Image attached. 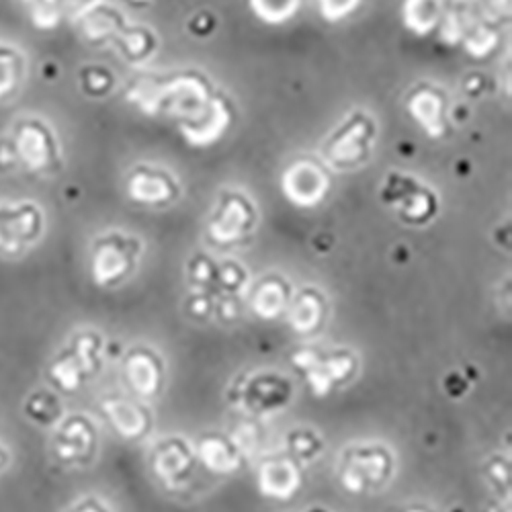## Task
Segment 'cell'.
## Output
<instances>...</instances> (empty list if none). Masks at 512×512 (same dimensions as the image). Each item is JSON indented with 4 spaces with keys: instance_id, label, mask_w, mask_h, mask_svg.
<instances>
[{
    "instance_id": "20",
    "label": "cell",
    "mask_w": 512,
    "mask_h": 512,
    "mask_svg": "<svg viewBox=\"0 0 512 512\" xmlns=\"http://www.w3.org/2000/svg\"><path fill=\"white\" fill-rule=\"evenodd\" d=\"M326 314V297L314 289H302L297 295H291V302L287 306L289 326L297 334H310L318 330L324 322Z\"/></svg>"
},
{
    "instance_id": "7",
    "label": "cell",
    "mask_w": 512,
    "mask_h": 512,
    "mask_svg": "<svg viewBox=\"0 0 512 512\" xmlns=\"http://www.w3.org/2000/svg\"><path fill=\"white\" fill-rule=\"evenodd\" d=\"M381 197L398 211V216L404 222L414 226L431 222L439 211V199L433 189L412 177H404L398 173L386 179Z\"/></svg>"
},
{
    "instance_id": "37",
    "label": "cell",
    "mask_w": 512,
    "mask_h": 512,
    "mask_svg": "<svg viewBox=\"0 0 512 512\" xmlns=\"http://www.w3.org/2000/svg\"><path fill=\"white\" fill-rule=\"evenodd\" d=\"M97 3L99 0H58V9L62 17H72L76 21L82 13H87Z\"/></svg>"
},
{
    "instance_id": "28",
    "label": "cell",
    "mask_w": 512,
    "mask_h": 512,
    "mask_svg": "<svg viewBox=\"0 0 512 512\" xmlns=\"http://www.w3.org/2000/svg\"><path fill=\"white\" fill-rule=\"evenodd\" d=\"M304 0H250L254 15L265 23L279 25L289 21L297 11H300Z\"/></svg>"
},
{
    "instance_id": "19",
    "label": "cell",
    "mask_w": 512,
    "mask_h": 512,
    "mask_svg": "<svg viewBox=\"0 0 512 512\" xmlns=\"http://www.w3.org/2000/svg\"><path fill=\"white\" fill-rule=\"evenodd\" d=\"M103 412L115 433L121 435L123 439H138L148 433V410L130 398H107L103 402Z\"/></svg>"
},
{
    "instance_id": "40",
    "label": "cell",
    "mask_w": 512,
    "mask_h": 512,
    "mask_svg": "<svg viewBox=\"0 0 512 512\" xmlns=\"http://www.w3.org/2000/svg\"><path fill=\"white\" fill-rule=\"evenodd\" d=\"M70 512H109V508L97 498H84Z\"/></svg>"
},
{
    "instance_id": "30",
    "label": "cell",
    "mask_w": 512,
    "mask_h": 512,
    "mask_svg": "<svg viewBox=\"0 0 512 512\" xmlns=\"http://www.w3.org/2000/svg\"><path fill=\"white\" fill-rule=\"evenodd\" d=\"M496 31L490 25H474V27H467L465 35H463V44L469 52V56L474 58H484L488 56L494 46H496Z\"/></svg>"
},
{
    "instance_id": "15",
    "label": "cell",
    "mask_w": 512,
    "mask_h": 512,
    "mask_svg": "<svg viewBox=\"0 0 512 512\" xmlns=\"http://www.w3.org/2000/svg\"><path fill=\"white\" fill-rule=\"evenodd\" d=\"M259 492L267 498L289 500L302 486L300 463L291 457L267 459L259 467Z\"/></svg>"
},
{
    "instance_id": "17",
    "label": "cell",
    "mask_w": 512,
    "mask_h": 512,
    "mask_svg": "<svg viewBox=\"0 0 512 512\" xmlns=\"http://www.w3.org/2000/svg\"><path fill=\"white\" fill-rule=\"evenodd\" d=\"M123 377L138 398H152L160 390L162 365L150 349H132L123 361Z\"/></svg>"
},
{
    "instance_id": "13",
    "label": "cell",
    "mask_w": 512,
    "mask_h": 512,
    "mask_svg": "<svg viewBox=\"0 0 512 512\" xmlns=\"http://www.w3.org/2000/svg\"><path fill=\"white\" fill-rule=\"evenodd\" d=\"M127 197L142 205H168L179 197V183L164 168L136 166L127 175Z\"/></svg>"
},
{
    "instance_id": "35",
    "label": "cell",
    "mask_w": 512,
    "mask_h": 512,
    "mask_svg": "<svg viewBox=\"0 0 512 512\" xmlns=\"http://www.w3.org/2000/svg\"><path fill=\"white\" fill-rule=\"evenodd\" d=\"M361 0H320V11L322 17L328 21H340L349 17L353 11H357Z\"/></svg>"
},
{
    "instance_id": "12",
    "label": "cell",
    "mask_w": 512,
    "mask_h": 512,
    "mask_svg": "<svg viewBox=\"0 0 512 512\" xmlns=\"http://www.w3.org/2000/svg\"><path fill=\"white\" fill-rule=\"evenodd\" d=\"M406 111L431 138H443L449 132L447 95L435 84H418L406 97Z\"/></svg>"
},
{
    "instance_id": "44",
    "label": "cell",
    "mask_w": 512,
    "mask_h": 512,
    "mask_svg": "<svg viewBox=\"0 0 512 512\" xmlns=\"http://www.w3.org/2000/svg\"><path fill=\"white\" fill-rule=\"evenodd\" d=\"M130 3H134V5H146V3H150V0H130Z\"/></svg>"
},
{
    "instance_id": "46",
    "label": "cell",
    "mask_w": 512,
    "mask_h": 512,
    "mask_svg": "<svg viewBox=\"0 0 512 512\" xmlns=\"http://www.w3.org/2000/svg\"><path fill=\"white\" fill-rule=\"evenodd\" d=\"M404 512H429V510H422V508H410V510H404Z\"/></svg>"
},
{
    "instance_id": "41",
    "label": "cell",
    "mask_w": 512,
    "mask_h": 512,
    "mask_svg": "<svg viewBox=\"0 0 512 512\" xmlns=\"http://www.w3.org/2000/svg\"><path fill=\"white\" fill-rule=\"evenodd\" d=\"M17 166V158L11 150L9 140H0V168H13Z\"/></svg>"
},
{
    "instance_id": "1",
    "label": "cell",
    "mask_w": 512,
    "mask_h": 512,
    "mask_svg": "<svg viewBox=\"0 0 512 512\" xmlns=\"http://www.w3.org/2000/svg\"><path fill=\"white\" fill-rule=\"evenodd\" d=\"M125 99L148 115L175 121L181 134L195 146L220 140L234 119L232 103L195 70L166 78L140 76L132 82Z\"/></svg>"
},
{
    "instance_id": "26",
    "label": "cell",
    "mask_w": 512,
    "mask_h": 512,
    "mask_svg": "<svg viewBox=\"0 0 512 512\" xmlns=\"http://www.w3.org/2000/svg\"><path fill=\"white\" fill-rule=\"evenodd\" d=\"M78 363L82 365L87 377L95 375L101 369V353H103V340L97 332H80L72 338V343L68 347Z\"/></svg>"
},
{
    "instance_id": "16",
    "label": "cell",
    "mask_w": 512,
    "mask_h": 512,
    "mask_svg": "<svg viewBox=\"0 0 512 512\" xmlns=\"http://www.w3.org/2000/svg\"><path fill=\"white\" fill-rule=\"evenodd\" d=\"M80 33L84 39L91 41L95 46H117L119 39L123 37L125 29L130 27V23L125 21V17L103 3H97L91 7L87 13H82L78 19Z\"/></svg>"
},
{
    "instance_id": "10",
    "label": "cell",
    "mask_w": 512,
    "mask_h": 512,
    "mask_svg": "<svg viewBox=\"0 0 512 512\" xmlns=\"http://www.w3.org/2000/svg\"><path fill=\"white\" fill-rule=\"evenodd\" d=\"M256 226V209L248 197L242 193H224L216 211L207 224L209 238L220 244L230 246L252 234Z\"/></svg>"
},
{
    "instance_id": "24",
    "label": "cell",
    "mask_w": 512,
    "mask_h": 512,
    "mask_svg": "<svg viewBox=\"0 0 512 512\" xmlns=\"http://www.w3.org/2000/svg\"><path fill=\"white\" fill-rule=\"evenodd\" d=\"M443 0H404V25L416 35H429L443 19Z\"/></svg>"
},
{
    "instance_id": "38",
    "label": "cell",
    "mask_w": 512,
    "mask_h": 512,
    "mask_svg": "<svg viewBox=\"0 0 512 512\" xmlns=\"http://www.w3.org/2000/svg\"><path fill=\"white\" fill-rule=\"evenodd\" d=\"M488 476L492 478L494 484L498 486H508V480H510V469H508V463L502 461V459H492L488 463Z\"/></svg>"
},
{
    "instance_id": "31",
    "label": "cell",
    "mask_w": 512,
    "mask_h": 512,
    "mask_svg": "<svg viewBox=\"0 0 512 512\" xmlns=\"http://www.w3.org/2000/svg\"><path fill=\"white\" fill-rule=\"evenodd\" d=\"M80 84H82L84 93H89L91 97H103L113 89L115 78H113V74L107 72V68L89 66V68L82 70Z\"/></svg>"
},
{
    "instance_id": "21",
    "label": "cell",
    "mask_w": 512,
    "mask_h": 512,
    "mask_svg": "<svg viewBox=\"0 0 512 512\" xmlns=\"http://www.w3.org/2000/svg\"><path fill=\"white\" fill-rule=\"evenodd\" d=\"M199 461L213 474H232L242 465L240 453L234 449L230 439L220 435L203 437L193 449Z\"/></svg>"
},
{
    "instance_id": "3",
    "label": "cell",
    "mask_w": 512,
    "mask_h": 512,
    "mask_svg": "<svg viewBox=\"0 0 512 512\" xmlns=\"http://www.w3.org/2000/svg\"><path fill=\"white\" fill-rule=\"evenodd\" d=\"M375 119L363 111L349 115L322 144L324 166L336 170L361 168L369 158L375 144Z\"/></svg>"
},
{
    "instance_id": "34",
    "label": "cell",
    "mask_w": 512,
    "mask_h": 512,
    "mask_svg": "<svg viewBox=\"0 0 512 512\" xmlns=\"http://www.w3.org/2000/svg\"><path fill=\"white\" fill-rule=\"evenodd\" d=\"M216 283L230 295L238 293L246 283V271L238 263H224L216 271Z\"/></svg>"
},
{
    "instance_id": "42",
    "label": "cell",
    "mask_w": 512,
    "mask_h": 512,
    "mask_svg": "<svg viewBox=\"0 0 512 512\" xmlns=\"http://www.w3.org/2000/svg\"><path fill=\"white\" fill-rule=\"evenodd\" d=\"M211 312V302H207V295H197L191 300V314L197 318H203Z\"/></svg>"
},
{
    "instance_id": "27",
    "label": "cell",
    "mask_w": 512,
    "mask_h": 512,
    "mask_svg": "<svg viewBox=\"0 0 512 512\" xmlns=\"http://www.w3.org/2000/svg\"><path fill=\"white\" fill-rule=\"evenodd\" d=\"M289 457L297 463H310L324 451V441L312 429H297L287 437Z\"/></svg>"
},
{
    "instance_id": "47",
    "label": "cell",
    "mask_w": 512,
    "mask_h": 512,
    "mask_svg": "<svg viewBox=\"0 0 512 512\" xmlns=\"http://www.w3.org/2000/svg\"><path fill=\"white\" fill-rule=\"evenodd\" d=\"M457 3H465V0H457Z\"/></svg>"
},
{
    "instance_id": "5",
    "label": "cell",
    "mask_w": 512,
    "mask_h": 512,
    "mask_svg": "<svg viewBox=\"0 0 512 512\" xmlns=\"http://www.w3.org/2000/svg\"><path fill=\"white\" fill-rule=\"evenodd\" d=\"M291 363L306 377L316 398H326L336 386L349 381L357 371V359L349 351L322 355L314 349H300L291 355Z\"/></svg>"
},
{
    "instance_id": "2",
    "label": "cell",
    "mask_w": 512,
    "mask_h": 512,
    "mask_svg": "<svg viewBox=\"0 0 512 512\" xmlns=\"http://www.w3.org/2000/svg\"><path fill=\"white\" fill-rule=\"evenodd\" d=\"M7 140L17 158V164H23L29 173L52 175L62 168L58 138L52 132V127L39 117L17 119Z\"/></svg>"
},
{
    "instance_id": "29",
    "label": "cell",
    "mask_w": 512,
    "mask_h": 512,
    "mask_svg": "<svg viewBox=\"0 0 512 512\" xmlns=\"http://www.w3.org/2000/svg\"><path fill=\"white\" fill-rule=\"evenodd\" d=\"M25 412L37 424H52L56 420H62V406L58 398L50 392H35L33 396H29Z\"/></svg>"
},
{
    "instance_id": "45",
    "label": "cell",
    "mask_w": 512,
    "mask_h": 512,
    "mask_svg": "<svg viewBox=\"0 0 512 512\" xmlns=\"http://www.w3.org/2000/svg\"><path fill=\"white\" fill-rule=\"evenodd\" d=\"M306 512H328L326 508H310V510H306Z\"/></svg>"
},
{
    "instance_id": "22",
    "label": "cell",
    "mask_w": 512,
    "mask_h": 512,
    "mask_svg": "<svg viewBox=\"0 0 512 512\" xmlns=\"http://www.w3.org/2000/svg\"><path fill=\"white\" fill-rule=\"evenodd\" d=\"M289 302H291V289L279 277L263 279L261 283H256L252 291V310L263 320L279 318L283 312H287Z\"/></svg>"
},
{
    "instance_id": "6",
    "label": "cell",
    "mask_w": 512,
    "mask_h": 512,
    "mask_svg": "<svg viewBox=\"0 0 512 512\" xmlns=\"http://www.w3.org/2000/svg\"><path fill=\"white\" fill-rule=\"evenodd\" d=\"M392 474V453L381 445H359L345 451L338 478L351 494H363L381 486Z\"/></svg>"
},
{
    "instance_id": "9",
    "label": "cell",
    "mask_w": 512,
    "mask_h": 512,
    "mask_svg": "<svg viewBox=\"0 0 512 512\" xmlns=\"http://www.w3.org/2000/svg\"><path fill=\"white\" fill-rule=\"evenodd\" d=\"M44 213L35 203L0 205V252L17 256L44 234Z\"/></svg>"
},
{
    "instance_id": "43",
    "label": "cell",
    "mask_w": 512,
    "mask_h": 512,
    "mask_svg": "<svg viewBox=\"0 0 512 512\" xmlns=\"http://www.w3.org/2000/svg\"><path fill=\"white\" fill-rule=\"evenodd\" d=\"M7 465H9V453H7V449L0 447V472H3Z\"/></svg>"
},
{
    "instance_id": "8",
    "label": "cell",
    "mask_w": 512,
    "mask_h": 512,
    "mask_svg": "<svg viewBox=\"0 0 512 512\" xmlns=\"http://www.w3.org/2000/svg\"><path fill=\"white\" fill-rule=\"evenodd\" d=\"M230 400L250 416L273 414L289 404L291 383L277 373H259L244 379L230 390Z\"/></svg>"
},
{
    "instance_id": "25",
    "label": "cell",
    "mask_w": 512,
    "mask_h": 512,
    "mask_svg": "<svg viewBox=\"0 0 512 512\" xmlns=\"http://www.w3.org/2000/svg\"><path fill=\"white\" fill-rule=\"evenodd\" d=\"M48 379L54 383V386L64 392V394H72L76 392L84 379H87V373H84L82 365L78 363V359L74 357V353L66 347L48 367Z\"/></svg>"
},
{
    "instance_id": "14",
    "label": "cell",
    "mask_w": 512,
    "mask_h": 512,
    "mask_svg": "<svg viewBox=\"0 0 512 512\" xmlns=\"http://www.w3.org/2000/svg\"><path fill=\"white\" fill-rule=\"evenodd\" d=\"M97 447V433L87 416L74 414L60 420L54 439L56 457L64 463L89 461Z\"/></svg>"
},
{
    "instance_id": "11",
    "label": "cell",
    "mask_w": 512,
    "mask_h": 512,
    "mask_svg": "<svg viewBox=\"0 0 512 512\" xmlns=\"http://www.w3.org/2000/svg\"><path fill=\"white\" fill-rule=\"evenodd\" d=\"M328 166L302 158L293 162L283 175V193L289 203L300 207H314L324 201L330 189V175Z\"/></svg>"
},
{
    "instance_id": "18",
    "label": "cell",
    "mask_w": 512,
    "mask_h": 512,
    "mask_svg": "<svg viewBox=\"0 0 512 512\" xmlns=\"http://www.w3.org/2000/svg\"><path fill=\"white\" fill-rule=\"evenodd\" d=\"M195 461V451L185 439H166L162 441L152 455L154 474L164 484H177L185 480Z\"/></svg>"
},
{
    "instance_id": "36",
    "label": "cell",
    "mask_w": 512,
    "mask_h": 512,
    "mask_svg": "<svg viewBox=\"0 0 512 512\" xmlns=\"http://www.w3.org/2000/svg\"><path fill=\"white\" fill-rule=\"evenodd\" d=\"M216 271L218 265H213L205 256H197V259L191 261V279L197 287H205L211 281H216Z\"/></svg>"
},
{
    "instance_id": "32",
    "label": "cell",
    "mask_w": 512,
    "mask_h": 512,
    "mask_svg": "<svg viewBox=\"0 0 512 512\" xmlns=\"http://www.w3.org/2000/svg\"><path fill=\"white\" fill-rule=\"evenodd\" d=\"M29 7L31 19L37 27H56L62 21V13L58 9V0H23Z\"/></svg>"
},
{
    "instance_id": "39",
    "label": "cell",
    "mask_w": 512,
    "mask_h": 512,
    "mask_svg": "<svg viewBox=\"0 0 512 512\" xmlns=\"http://www.w3.org/2000/svg\"><path fill=\"white\" fill-rule=\"evenodd\" d=\"M218 312L224 320H236L240 314V306L236 302V297H226V300H222L218 304Z\"/></svg>"
},
{
    "instance_id": "4",
    "label": "cell",
    "mask_w": 512,
    "mask_h": 512,
    "mask_svg": "<svg viewBox=\"0 0 512 512\" xmlns=\"http://www.w3.org/2000/svg\"><path fill=\"white\" fill-rule=\"evenodd\" d=\"M142 254V242L132 234L107 232L93 242L91 277L99 287H113L130 277Z\"/></svg>"
},
{
    "instance_id": "33",
    "label": "cell",
    "mask_w": 512,
    "mask_h": 512,
    "mask_svg": "<svg viewBox=\"0 0 512 512\" xmlns=\"http://www.w3.org/2000/svg\"><path fill=\"white\" fill-rule=\"evenodd\" d=\"M230 443L234 445V449L240 453V457H250L256 449L261 445V435L259 429H256V424L252 422H242L236 426V431L228 437Z\"/></svg>"
},
{
    "instance_id": "23",
    "label": "cell",
    "mask_w": 512,
    "mask_h": 512,
    "mask_svg": "<svg viewBox=\"0 0 512 512\" xmlns=\"http://www.w3.org/2000/svg\"><path fill=\"white\" fill-rule=\"evenodd\" d=\"M27 60L25 56L7 44H0V103L13 99L25 82Z\"/></svg>"
}]
</instances>
